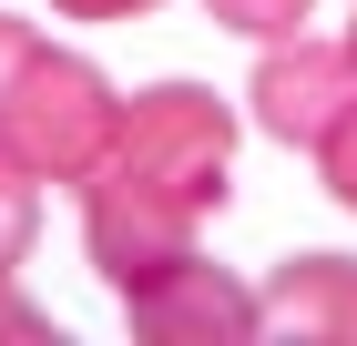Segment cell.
<instances>
[{
    "instance_id": "obj_1",
    "label": "cell",
    "mask_w": 357,
    "mask_h": 346,
    "mask_svg": "<svg viewBox=\"0 0 357 346\" xmlns=\"http://www.w3.org/2000/svg\"><path fill=\"white\" fill-rule=\"evenodd\" d=\"M225 173H235V102H215L204 81H153L123 102L102 163L82 173V244L92 275L112 295H133L143 275H164L194 255L204 214H225Z\"/></svg>"
},
{
    "instance_id": "obj_2",
    "label": "cell",
    "mask_w": 357,
    "mask_h": 346,
    "mask_svg": "<svg viewBox=\"0 0 357 346\" xmlns=\"http://www.w3.org/2000/svg\"><path fill=\"white\" fill-rule=\"evenodd\" d=\"M112 123H123V92L82 52H61V41H41L31 21L0 10V153L21 163L31 184L82 194V173L102 163Z\"/></svg>"
},
{
    "instance_id": "obj_3",
    "label": "cell",
    "mask_w": 357,
    "mask_h": 346,
    "mask_svg": "<svg viewBox=\"0 0 357 346\" xmlns=\"http://www.w3.org/2000/svg\"><path fill=\"white\" fill-rule=\"evenodd\" d=\"M347 102H357V61H347V41H317V31L266 41V61H255V81H245L255 133H275L286 153H317Z\"/></svg>"
},
{
    "instance_id": "obj_4",
    "label": "cell",
    "mask_w": 357,
    "mask_h": 346,
    "mask_svg": "<svg viewBox=\"0 0 357 346\" xmlns=\"http://www.w3.org/2000/svg\"><path fill=\"white\" fill-rule=\"evenodd\" d=\"M123 316H133V336L153 346H215V336H255V295L235 285L225 265H204V255H174L164 275H143L133 295H123Z\"/></svg>"
},
{
    "instance_id": "obj_5",
    "label": "cell",
    "mask_w": 357,
    "mask_h": 346,
    "mask_svg": "<svg viewBox=\"0 0 357 346\" xmlns=\"http://www.w3.org/2000/svg\"><path fill=\"white\" fill-rule=\"evenodd\" d=\"M266 336H357V265L347 255H286L255 285Z\"/></svg>"
},
{
    "instance_id": "obj_6",
    "label": "cell",
    "mask_w": 357,
    "mask_h": 346,
    "mask_svg": "<svg viewBox=\"0 0 357 346\" xmlns=\"http://www.w3.org/2000/svg\"><path fill=\"white\" fill-rule=\"evenodd\" d=\"M31 224H41V184H31L21 163L0 153V275H21V255H31Z\"/></svg>"
},
{
    "instance_id": "obj_7",
    "label": "cell",
    "mask_w": 357,
    "mask_h": 346,
    "mask_svg": "<svg viewBox=\"0 0 357 346\" xmlns=\"http://www.w3.org/2000/svg\"><path fill=\"white\" fill-rule=\"evenodd\" d=\"M225 31H245V41H286V31L317 21V0H204Z\"/></svg>"
},
{
    "instance_id": "obj_8",
    "label": "cell",
    "mask_w": 357,
    "mask_h": 346,
    "mask_svg": "<svg viewBox=\"0 0 357 346\" xmlns=\"http://www.w3.org/2000/svg\"><path fill=\"white\" fill-rule=\"evenodd\" d=\"M317 173H327V194H337V204H347V214H357V102H347V112H337V133H327V143H317Z\"/></svg>"
},
{
    "instance_id": "obj_9",
    "label": "cell",
    "mask_w": 357,
    "mask_h": 346,
    "mask_svg": "<svg viewBox=\"0 0 357 346\" xmlns=\"http://www.w3.org/2000/svg\"><path fill=\"white\" fill-rule=\"evenodd\" d=\"M0 336H31V346H41V336H61V326L41 316V306H31V295L10 285V275H0Z\"/></svg>"
},
{
    "instance_id": "obj_10",
    "label": "cell",
    "mask_w": 357,
    "mask_h": 346,
    "mask_svg": "<svg viewBox=\"0 0 357 346\" xmlns=\"http://www.w3.org/2000/svg\"><path fill=\"white\" fill-rule=\"evenodd\" d=\"M61 21H143V10H164V0H52Z\"/></svg>"
},
{
    "instance_id": "obj_11",
    "label": "cell",
    "mask_w": 357,
    "mask_h": 346,
    "mask_svg": "<svg viewBox=\"0 0 357 346\" xmlns=\"http://www.w3.org/2000/svg\"><path fill=\"white\" fill-rule=\"evenodd\" d=\"M337 41H347V61H357V21H347V31H337Z\"/></svg>"
}]
</instances>
